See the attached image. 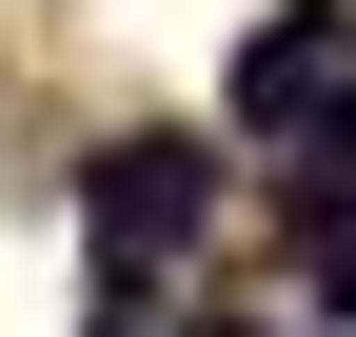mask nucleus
<instances>
[{"label":"nucleus","mask_w":356,"mask_h":337,"mask_svg":"<svg viewBox=\"0 0 356 337\" xmlns=\"http://www.w3.org/2000/svg\"><path fill=\"white\" fill-rule=\"evenodd\" d=\"M79 219H99V258H119V278H159L178 238L218 219V159H198V139H119L99 179H79Z\"/></svg>","instance_id":"nucleus-1"},{"label":"nucleus","mask_w":356,"mask_h":337,"mask_svg":"<svg viewBox=\"0 0 356 337\" xmlns=\"http://www.w3.org/2000/svg\"><path fill=\"white\" fill-rule=\"evenodd\" d=\"M337 79H356V0H277L238 40V119H317Z\"/></svg>","instance_id":"nucleus-2"},{"label":"nucleus","mask_w":356,"mask_h":337,"mask_svg":"<svg viewBox=\"0 0 356 337\" xmlns=\"http://www.w3.org/2000/svg\"><path fill=\"white\" fill-rule=\"evenodd\" d=\"M297 219H317V238H356V100L297 139Z\"/></svg>","instance_id":"nucleus-3"},{"label":"nucleus","mask_w":356,"mask_h":337,"mask_svg":"<svg viewBox=\"0 0 356 337\" xmlns=\"http://www.w3.org/2000/svg\"><path fill=\"white\" fill-rule=\"evenodd\" d=\"M317 318H356V238H317Z\"/></svg>","instance_id":"nucleus-4"},{"label":"nucleus","mask_w":356,"mask_h":337,"mask_svg":"<svg viewBox=\"0 0 356 337\" xmlns=\"http://www.w3.org/2000/svg\"><path fill=\"white\" fill-rule=\"evenodd\" d=\"M99 337H139V318H99Z\"/></svg>","instance_id":"nucleus-5"}]
</instances>
